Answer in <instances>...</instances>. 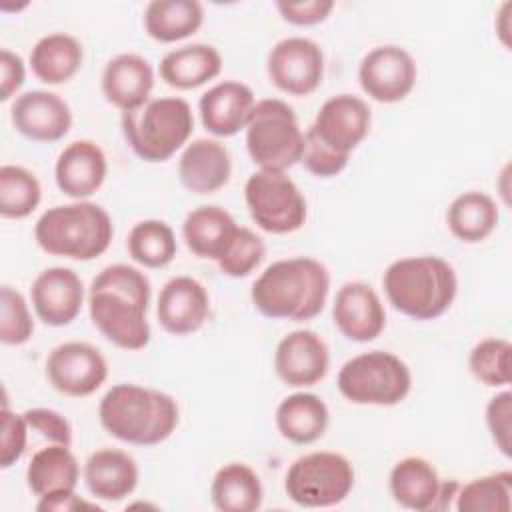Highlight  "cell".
<instances>
[{
  "mask_svg": "<svg viewBox=\"0 0 512 512\" xmlns=\"http://www.w3.org/2000/svg\"><path fill=\"white\" fill-rule=\"evenodd\" d=\"M150 280L128 264H110L96 274L88 290V314L106 340L124 350H142L150 342L146 320Z\"/></svg>",
  "mask_w": 512,
  "mask_h": 512,
  "instance_id": "1",
  "label": "cell"
},
{
  "mask_svg": "<svg viewBox=\"0 0 512 512\" xmlns=\"http://www.w3.org/2000/svg\"><path fill=\"white\" fill-rule=\"evenodd\" d=\"M330 274L310 256L276 260L254 280L250 298L254 308L268 318L312 320L328 298Z\"/></svg>",
  "mask_w": 512,
  "mask_h": 512,
  "instance_id": "2",
  "label": "cell"
},
{
  "mask_svg": "<svg viewBox=\"0 0 512 512\" xmlns=\"http://www.w3.org/2000/svg\"><path fill=\"white\" fill-rule=\"evenodd\" d=\"M98 418L112 438L136 446H154L172 436L180 412L170 394L122 382L102 396Z\"/></svg>",
  "mask_w": 512,
  "mask_h": 512,
  "instance_id": "3",
  "label": "cell"
},
{
  "mask_svg": "<svg viewBox=\"0 0 512 512\" xmlns=\"http://www.w3.org/2000/svg\"><path fill=\"white\" fill-rule=\"evenodd\" d=\"M388 302L414 320H434L454 302L458 280L440 256H408L394 260L382 276Z\"/></svg>",
  "mask_w": 512,
  "mask_h": 512,
  "instance_id": "4",
  "label": "cell"
},
{
  "mask_svg": "<svg viewBox=\"0 0 512 512\" xmlns=\"http://www.w3.org/2000/svg\"><path fill=\"white\" fill-rule=\"evenodd\" d=\"M110 214L88 200L48 208L34 224L36 244L52 254L72 260H94L112 242Z\"/></svg>",
  "mask_w": 512,
  "mask_h": 512,
  "instance_id": "5",
  "label": "cell"
},
{
  "mask_svg": "<svg viewBox=\"0 0 512 512\" xmlns=\"http://www.w3.org/2000/svg\"><path fill=\"white\" fill-rule=\"evenodd\" d=\"M122 132L132 152L146 162H164L182 148L192 130V108L184 98H150L142 106L122 112Z\"/></svg>",
  "mask_w": 512,
  "mask_h": 512,
  "instance_id": "6",
  "label": "cell"
},
{
  "mask_svg": "<svg viewBox=\"0 0 512 512\" xmlns=\"http://www.w3.org/2000/svg\"><path fill=\"white\" fill-rule=\"evenodd\" d=\"M246 148L260 170L284 172L298 164L304 132L292 106L280 98L258 100L246 124Z\"/></svg>",
  "mask_w": 512,
  "mask_h": 512,
  "instance_id": "7",
  "label": "cell"
},
{
  "mask_svg": "<svg viewBox=\"0 0 512 512\" xmlns=\"http://www.w3.org/2000/svg\"><path fill=\"white\" fill-rule=\"evenodd\" d=\"M336 386L352 404L396 406L408 396L412 374L406 362L396 354L370 350L342 364Z\"/></svg>",
  "mask_w": 512,
  "mask_h": 512,
  "instance_id": "8",
  "label": "cell"
},
{
  "mask_svg": "<svg viewBox=\"0 0 512 512\" xmlns=\"http://www.w3.org/2000/svg\"><path fill=\"white\" fill-rule=\"evenodd\" d=\"M354 486V466L338 452H310L298 456L286 470L284 490L304 508L336 506Z\"/></svg>",
  "mask_w": 512,
  "mask_h": 512,
  "instance_id": "9",
  "label": "cell"
},
{
  "mask_svg": "<svg viewBox=\"0 0 512 512\" xmlns=\"http://www.w3.org/2000/svg\"><path fill=\"white\" fill-rule=\"evenodd\" d=\"M244 200L252 220L270 234H290L306 222V198L286 172L258 170L248 176Z\"/></svg>",
  "mask_w": 512,
  "mask_h": 512,
  "instance_id": "10",
  "label": "cell"
},
{
  "mask_svg": "<svg viewBox=\"0 0 512 512\" xmlns=\"http://www.w3.org/2000/svg\"><path fill=\"white\" fill-rule=\"evenodd\" d=\"M266 70L278 90L292 96H308L324 78V54L314 40L288 36L270 50Z\"/></svg>",
  "mask_w": 512,
  "mask_h": 512,
  "instance_id": "11",
  "label": "cell"
},
{
  "mask_svg": "<svg viewBox=\"0 0 512 512\" xmlns=\"http://www.w3.org/2000/svg\"><path fill=\"white\" fill-rule=\"evenodd\" d=\"M108 376V362L88 342L58 344L46 358V378L54 390L82 398L94 394Z\"/></svg>",
  "mask_w": 512,
  "mask_h": 512,
  "instance_id": "12",
  "label": "cell"
},
{
  "mask_svg": "<svg viewBox=\"0 0 512 512\" xmlns=\"http://www.w3.org/2000/svg\"><path fill=\"white\" fill-rule=\"evenodd\" d=\"M418 68L412 54L396 44L372 48L358 66L362 90L376 102L392 104L404 100L416 84Z\"/></svg>",
  "mask_w": 512,
  "mask_h": 512,
  "instance_id": "13",
  "label": "cell"
},
{
  "mask_svg": "<svg viewBox=\"0 0 512 512\" xmlns=\"http://www.w3.org/2000/svg\"><path fill=\"white\" fill-rule=\"evenodd\" d=\"M370 124L372 112L360 96L336 94L320 106L310 128L326 146L338 154L350 156V152L368 136Z\"/></svg>",
  "mask_w": 512,
  "mask_h": 512,
  "instance_id": "14",
  "label": "cell"
},
{
  "mask_svg": "<svg viewBox=\"0 0 512 512\" xmlns=\"http://www.w3.org/2000/svg\"><path fill=\"white\" fill-rule=\"evenodd\" d=\"M14 128L34 142H56L72 126V112L64 98L48 90L18 94L10 108Z\"/></svg>",
  "mask_w": 512,
  "mask_h": 512,
  "instance_id": "15",
  "label": "cell"
},
{
  "mask_svg": "<svg viewBox=\"0 0 512 512\" xmlns=\"http://www.w3.org/2000/svg\"><path fill=\"white\" fill-rule=\"evenodd\" d=\"M30 300L36 316L48 326H66L82 310L84 284L80 276L64 266L42 270L32 286Z\"/></svg>",
  "mask_w": 512,
  "mask_h": 512,
  "instance_id": "16",
  "label": "cell"
},
{
  "mask_svg": "<svg viewBox=\"0 0 512 512\" xmlns=\"http://www.w3.org/2000/svg\"><path fill=\"white\" fill-rule=\"evenodd\" d=\"M332 318L336 328L352 342H370L386 326V310L380 296L366 282H346L338 288Z\"/></svg>",
  "mask_w": 512,
  "mask_h": 512,
  "instance_id": "17",
  "label": "cell"
},
{
  "mask_svg": "<svg viewBox=\"0 0 512 512\" xmlns=\"http://www.w3.org/2000/svg\"><path fill=\"white\" fill-rule=\"evenodd\" d=\"M330 366L326 342L314 330H294L286 334L274 352L278 378L294 388L320 382Z\"/></svg>",
  "mask_w": 512,
  "mask_h": 512,
  "instance_id": "18",
  "label": "cell"
},
{
  "mask_svg": "<svg viewBox=\"0 0 512 512\" xmlns=\"http://www.w3.org/2000/svg\"><path fill=\"white\" fill-rule=\"evenodd\" d=\"M208 312L210 296L202 282L192 276L170 278L158 294V322L166 332L174 336L192 334L202 328Z\"/></svg>",
  "mask_w": 512,
  "mask_h": 512,
  "instance_id": "19",
  "label": "cell"
},
{
  "mask_svg": "<svg viewBox=\"0 0 512 512\" xmlns=\"http://www.w3.org/2000/svg\"><path fill=\"white\" fill-rule=\"evenodd\" d=\"M254 92L244 82L224 80L208 88L198 102L202 126L220 138H228L246 128L252 108Z\"/></svg>",
  "mask_w": 512,
  "mask_h": 512,
  "instance_id": "20",
  "label": "cell"
},
{
  "mask_svg": "<svg viewBox=\"0 0 512 512\" xmlns=\"http://www.w3.org/2000/svg\"><path fill=\"white\" fill-rule=\"evenodd\" d=\"M106 172V154L92 140H74L68 144L54 166L58 188L76 200L92 196L104 184Z\"/></svg>",
  "mask_w": 512,
  "mask_h": 512,
  "instance_id": "21",
  "label": "cell"
},
{
  "mask_svg": "<svg viewBox=\"0 0 512 512\" xmlns=\"http://www.w3.org/2000/svg\"><path fill=\"white\" fill-rule=\"evenodd\" d=\"M154 70L150 62L134 52H122L108 60L102 70V94L122 112L134 110L150 100Z\"/></svg>",
  "mask_w": 512,
  "mask_h": 512,
  "instance_id": "22",
  "label": "cell"
},
{
  "mask_svg": "<svg viewBox=\"0 0 512 512\" xmlns=\"http://www.w3.org/2000/svg\"><path fill=\"white\" fill-rule=\"evenodd\" d=\"M230 172L232 160L228 148L212 138L192 140L178 160L180 182L194 194L220 190L230 180Z\"/></svg>",
  "mask_w": 512,
  "mask_h": 512,
  "instance_id": "23",
  "label": "cell"
},
{
  "mask_svg": "<svg viewBox=\"0 0 512 512\" xmlns=\"http://www.w3.org/2000/svg\"><path fill=\"white\" fill-rule=\"evenodd\" d=\"M84 482L90 494L104 502L130 496L138 484L136 460L118 448H100L84 464Z\"/></svg>",
  "mask_w": 512,
  "mask_h": 512,
  "instance_id": "24",
  "label": "cell"
},
{
  "mask_svg": "<svg viewBox=\"0 0 512 512\" xmlns=\"http://www.w3.org/2000/svg\"><path fill=\"white\" fill-rule=\"evenodd\" d=\"M440 490L442 480L426 458L406 456L390 470V492L394 500L408 510H436Z\"/></svg>",
  "mask_w": 512,
  "mask_h": 512,
  "instance_id": "25",
  "label": "cell"
},
{
  "mask_svg": "<svg viewBox=\"0 0 512 512\" xmlns=\"http://www.w3.org/2000/svg\"><path fill=\"white\" fill-rule=\"evenodd\" d=\"M236 220L220 206H198L184 218L182 236L198 258L218 260L238 232Z\"/></svg>",
  "mask_w": 512,
  "mask_h": 512,
  "instance_id": "26",
  "label": "cell"
},
{
  "mask_svg": "<svg viewBox=\"0 0 512 512\" xmlns=\"http://www.w3.org/2000/svg\"><path fill=\"white\" fill-rule=\"evenodd\" d=\"M276 428L288 442L312 444L324 436L328 428V406L312 392H294L276 408Z\"/></svg>",
  "mask_w": 512,
  "mask_h": 512,
  "instance_id": "27",
  "label": "cell"
},
{
  "mask_svg": "<svg viewBox=\"0 0 512 512\" xmlns=\"http://www.w3.org/2000/svg\"><path fill=\"white\" fill-rule=\"evenodd\" d=\"M222 56L210 44H186L170 50L160 60V78L178 90H192L216 78Z\"/></svg>",
  "mask_w": 512,
  "mask_h": 512,
  "instance_id": "28",
  "label": "cell"
},
{
  "mask_svg": "<svg viewBox=\"0 0 512 512\" xmlns=\"http://www.w3.org/2000/svg\"><path fill=\"white\" fill-rule=\"evenodd\" d=\"M500 212L492 196L480 190H468L456 196L446 210L450 232L466 244L486 240L498 226Z\"/></svg>",
  "mask_w": 512,
  "mask_h": 512,
  "instance_id": "29",
  "label": "cell"
},
{
  "mask_svg": "<svg viewBox=\"0 0 512 512\" xmlns=\"http://www.w3.org/2000/svg\"><path fill=\"white\" fill-rule=\"evenodd\" d=\"M210 498L220 512H254L262 506L264 490L258 474L248 464L230 462L214 474Z\"/></svg>",
  "mask_w": 512,
  "mask_h": 512,
  "instance_id": "30",
  "label": "cell"
},
{
  "mask_svg": "<svg viewBox=\"0 0 512 512\" xmlns=\"http://www.w3.org/2000/svg\"><path fill=\"white\" fill-rule=\"evenodd\" d=\"M204 22L198 0H152L144 8V28L158 42H176L192 36Z\"/></svg>",
  "mask_w": 512,
  "mask_h": 512,
  "instance_id": "31",
  "label": "cell"
},
{
  "mask_svg": "<svg viewBox=\"0 0 512 512\" xmlns=\"http://www.w3.org/2000/svg\"><path fill=\"white\" fill-rule=\"evenodd\" d=\"M82 64V44L64 32L42 36L30 52V68L46 84L68 82Z\"/></svg>",
  "mask_w": 512,
  "mask_h": 512,
  "instance_id": "32",
  "label": "cell"
},
{
  "mask_svg": "<svg viewBox=\"0 0 512 512\" xmlns=\"http://www.w3.org/2000/svg\"><path fill=\"white\" fill-rule=\"evenodd\" d=\"M80 478V466L76 456L64 444H52L40 448L28 468H26V482L32 494L38 498L50 494L54 490H68L76 488Z\"/></svg>",
  "mask_w": 512,
  "mask_h": 512,
  "instance_id": "33",
  "label": "cell"
},
{
  "mask_svg": "<svg viewBox=\"0 0 512 512\" xmlns=\"http://www.w3.org/2000/svg\"><path fill=\"white\" fill-rule=\"evenodd\" d=\"M128 252L134 262L146 268L168 266L178 250L174 230L164 220L148 218L132 226L128 240Z\"/></svg>",
  "mask_w": 512,
  "mask_h": 512,
  "instance_id": "34",
  "label": "cell"
},
{
  "mask_svg": "<svg viewBox=\"0 0 512 512\" xmlns=\"http://www.w3.org/2000/svg\"><path fill=\"white\" fill-rule=\"evenodd\" d=\"M512 472L500 470L472 478L456 492L458 512H510Z\"/></svg>",
  "mask_w": 512,
  "mask_h": 512,
  "instance_id": "35",
  "label": "cell"
},
{
  "mask_svg": "<svg viewBox=\"0 0 512 512\" xmlns=\"http://www.w3.org/2000/svg\"><path fill=\"white\" fill-rule=\"evenodd\" d=\"M42 198L38 178L24 166L4 164L0 168V214L4 218H26Z\"/></svg>",
  "mask_w": 512,
  "mask_h": 512,
  "instance_id": "36",
  "label": "cell"
},
{
  "mask_svg": "<svg viewBox=\"0 0 512 512\" xmlns=\"http://www.w3.org/2000/svg\"><path fill=\"white\" fill-rule=\"evenodd\" d=\"M510 354L512 346L506 338H484L468 356V368L472 376L484 386L500 388L510 384Z\"/></svg>",
  "mask_w": 512,
  "mask_h": 512,
  "instance_id": "37",
  "label": "cell"
},
{
  "mask_svg": "<svg viewBox=\"0 0 512 512\" xmlns=\"http://www.w3.org/2000/svg\"><path fill=\"white\" fill-rule=\"evenodd\" d=\"M264 254H266L264 240L250 228L240 226L236 236L228 244L226 252L216 260V264L222 270V274L230 278H244L260 266V262L264 260Z\"/></svg>",
  "mask_w": 512,
  "mask_h": 512,
  "instance_id": "38",
  "label": "cell"
},
{
  "mask_svg": "<svg viewBox=\"0 0 512 512\" xmlns=\"http://www.w3.org/2000/svg\"><path fill=\"white\" fill-rule=\"evenodd\" d=\"M0 342L6 346H20L32 338L34 320L24 296L12 286L0 290Z\"/></svg>",
  "mask_w": 512,
  "mask_h": 512,
  "instance_id": "39",
  "label": "cell"
},
{
  "mask_svg": "<svg viewBox=\"0 0 512 512\" xmlns=\"http://www.w3.org/2000/svg\"><path fill=\"white\" fill-rule=\"evenodd\" d=\"M350 156L338 154L336 150H332L330 146H326L316 134L314 130L308 126V130L304 132V150H302V158L300 162L304 164V168L318 176V178H330L340 174L346 164H348Z\"/></svg>",
  "mask_w": 512,
  "mask_h": 512,
  "instance_id": "40",
  "label": "cell"
},
{
  "mask_svg": "<svg viewBox=\"0 0 512 512\" xmlns=\"http://www.w3.org/2000/svg\"><path fill=\"white\" fill-rule=\"evenodd\" d=\"M486 426L496 448L510 458L512 444H510V428H512V394L508 390L498 392L486 404Z\"/></svg>",
  "mask_w": 512,
  "mask_h": 512,
  "instance_id": "41",
  "label": "cell"
},
{
  "mask_svg": "<svg viewBox=\"0 0 512 512\" xmlns=\"http://www.w3.org/2000/svg\"><path fill=\"white\" fill-rule=\"evenodd\" d=\"M28 422L24 414H14L4 404L2 408V444H0V466L6 470L16 464L28 442Z\"/></svg>",
  "mask_w": 512,
  "mask_h": 512,
  "instance_id": "42",
  "label": "cell"
},
{
  "mask_svg": "<svg viewBox=\"0 0 512 512\" xmlns=\"http://www.w3.org/2000/svg\"><path fill=\"white\" fill-rule=\"evenodd\" d=\"M24 418L28 426L36 432H40L46 440L54 444L70 446L72 442V426L70 422L52 408H28L24 412Z\"/></svg>",
  "mask_w": 512,
  "mask_h": 512,
  "instance_id": "43",
  "label": "cell"
},
{
  "mask_svg": "<svg viewBox=\"0 0 512 512\" xmlns=\"http://www.w3.org/2000/svg\"><path fill=\"white\" fill-rule=\"evenodd\" d=\"M282 18L296 26L320 24L328 18L334 8L332 0H306V2H278L276 4Z\"/></svg>",
  "mask_w": 512,
  "mask_h": 512,
  "instance_id": "44",
  "label": "cell"
},
{
  "mask_svg": "<svg viewBox=\"0 0 512 512\" xmlns=\"http://www.w3.org/2000/svg\"><path fill=\"white\" fill-rule=\"evenodd\" d=\"M26 78V68L22 58L8 50L2 48L0 50V100L6 102L10 100L24 84Z\"/></svg>",
  "mask_w": 512,
  "mask_h": 512,
  "instance_id": "45",
  "label": "cell"
},
{
  "mask_svg": "<svg viewBox=\"0 0 512 512\" xmlns=\"http://www.w3.org/2000/svg\"><path fill=\"white\" fill-rule=\"evenodd\" d=\"M38 512H76V510H100L96 502H88L80 498L74 488L68 490H54L38 498L36 504Z\"/></svg>",
  "mask_w": 512,
  "mask_h": 512,
  "instance_id": "46",
  "label": "cell"
}]
</instances>
